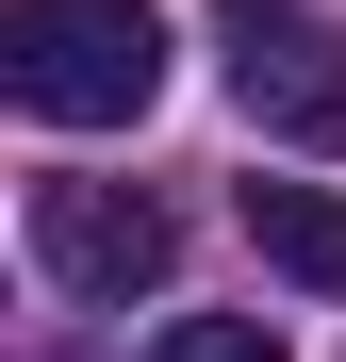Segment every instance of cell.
I'll return each instance as SVG.
<instances>
[{
    "instance_id": "6da1fadb",
    "label": "cell",
    "mask_w": 346,
    "mask_h": 362,
    "mask_svg": "<svg viewBox=\"0 0 346 362\" xmlns=\"http://www.w3.org/2000/svg\"><path fill=\"white\" fill-rule=\"evenodd\" d=\"M0 99L50 132H115L165 99V17L149 0H17L0 17Z\"/></svg>"
},
{
    "instance_id": "7a4b0ae2",
    "label": "cell",
    "mask_w": 346,
    "mask_h": 362,
    "mask_svg": "<svg viewBox=\"0 0 346 362\" xmlns=\"http://www.w3.org/2000/svg\"><path fill=\"white\" fill-rule=\"evenodd\" d=\"M214 66H231V99H248V132L346 148V17L330 0H214Z\"/></svg>"
},
{
    "instance_id": "3957f363",
    "label": "cell",
    "mask_w": 346,
    "mask_h": 362,
    "mask_svg": "<svg viewBox=\"0 0 346 362\" xmlns=\"http://www.w3.org/2000/svg\"><path fill=\"white\" fill-rule=\"evenodd\" d=\"M33 264L83 296V313H132V296H165V264H182V214L149 198V181H33Z\"/></svg>"
},
{
    "instance_id": "277c9868",
    "label": "cell",
    "mask_w": 346,
    "mask_h": 362,
    "mask_svg": "<svg viewBox=\"0 0 346 362\" xmlns=\"http://www.w3.org/2000/svg\"><path fill=\"white\" fill-rule=\"evenodd\" d=\"M248 247H264L280 280L346 296V198H330V181H248Z\"/></svg>"
},
{
    "instance_id": "5b68a950",
    "label": "cell",
    "mask_w": 346,
    "mask_h": 362,
    "mask_svg": "<svg viewBox=\"0 0 346 362\" xmlns=\"http://www.w3.org/2000/svg\"><path fill=\"white\" fill-rule=\"evenodd\" d=\"M149 362H280V329H264V313H165Z\"/></svg>"
}]
</instances>
